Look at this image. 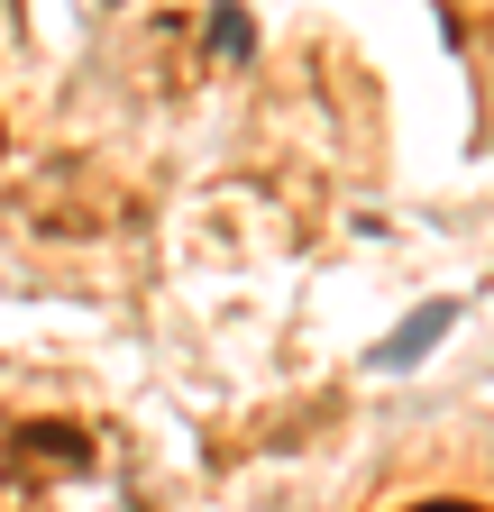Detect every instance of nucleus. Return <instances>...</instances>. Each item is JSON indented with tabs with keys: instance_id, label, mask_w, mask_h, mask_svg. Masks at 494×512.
Returning <instances> with one entry per match:
<instances>
[{
	"instance_id": "obj_1",
	"label": "nucleus",
	"mask_w": 494,
	"mask_h": 512,
	"mask_svg": "<svg viewBox=\"0 0 494 512\" xmlns=\"http://www.w3.org/2000/svg\"><path fill=\"white\" fill-rule=\"evenodd\" d=\"M449 330H458V302H421V311L403 320V330H394V339L376 348V366H385V375H403V366H421L430 348H440Z\"/></svg>"
}]
</instances>
